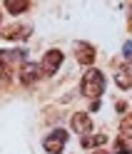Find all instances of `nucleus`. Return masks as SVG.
Here are the masks:
<instances>
[{"instance_id":"nucleus-1","label":"nucleus","mask_w":132,"mask_h":154,"mask_svg":"<svg viewBox=\"0 0 132 154\" xmlns=\"http://www.w3.org/2000/svg\"><path fill=\"white\" fill-rule=\"evenodd\" d=\"M80 90H82L85 97H90V100L102 97V92H105V75H102L100 70H87L85 77H82Z\"/></svg>"},{"instance_id":"nucleus-2","label":"nucleus","mask_w":132,"mask_h":154,"mask_svg":"<svg viewBox=\"0 0 132 154\" xmlns=\"http://www.w3.org/2000/svg\"><path fill=\"white\" fill-rule=\"evenodd\" d=\"M65 144H68V132L65 129H52L48 137L42 139V147L48 154H60L65 149Z\"/></svg>"},{"instance_id":"nucleus-3","label":"nucleus","mask_w":132,"mask_h":154,"mask_svg":"<svg viewBox=\"0 0 132 154\" xmlns=\"http://www.w3.org/2000/svg\"><path fill=\"white\" fill-rule=\"evenodd\" d=\"M62 60H65V55H62L60 50H48L45 57H42V62H40V70H42L45 75H55V72L60 70Z\"/></svg>"},{"instance_id":"nucleus-4","label":"nucleus","mask_w":132,"mask_h":154,"mask_svg":"<svg viewBox=\"0 0 132 154\" xmlns=\"http://www.w3.org/2000/svg\"><path fill=\"white\" fill-rule=\"evenodd\" d=\"M40 72H42V70H40V65H37V62H25V65H20L17 80L30 87V85H35L37 80H40Z\"/></svg>"},{"instance_id":"nucleus-5","label":"nucleus","mask_w":132,"mask_h":154,"mask_svg":"<svg viewBox=\"0 0 132 154\" xmlns=\"http://www.w3.org/2000/svg\"><path fill=\"white\" fill-rule=\"evenodd\" d=\"M75 57H77L80 65H92L95 57H97V52H95V47H92L90 42H77L75 45Z\"/></svg>"},{"instance_id":"nucleus-6","label":"nucleus","mask_w":132,"mask_h":154,"mask_svg":"<svg viewBox=\"0 0 132 154\" xmlns=\"http://www.w3.org/2000/svg\"><path fill=\"white\" fill-rule=\"evenodd\" d=\"M72 129L75 132H80L82 137H87V134L92 132V119H90V114L87 112H77V114H72Z\"/></svg>"},{"instance_id":"nucleus-7","label":"nucleus","mask_w":132,"mask_h":154,"mask_svg":"<svg viewBox=\"0 0 132 154\" xmlns=\"http://www.w3.org/2000/svg\"><path fill=\"white\" fill-rule=\"evenodd\" d=\"M115 82L120 90H132V65H120L115 72Z\"/></svg>"},{"instance_id":"nucleus-8","label":"nucleus","mask_w":132,"mask_h":154,"mask_svg":"<svg viewBox=\"0 0 132 154\" xmlns=\"http://www.w3.org/2000/svg\"><path fill=\"white\" fill-rule=\"evenodd\" d=\"M27 35H30V25H10L3 32V37H8V40H25Z\"/></svg>"},{"instance_id":"nucleus-9","label":"nucleus","mask_w":132,"mask_h":154,"mask_svg":"<svg viewBox=\"0 0 132 154\" xmlns=\"http://www.w3.org/2000/svg\"><path fill=\"white\" fill-rule=\"evenodd\" d=\"M5 10L13 13V15H20V13H27V10H30V3H27V0H8V3H5Z\"/></svg>"},{"instance_id":"nucleus-10","label":"nucleus","mask_w":132,"mask_h":154,"mask_svg":"<svg viewBox=\"0 0 132 154\" xmlns=\"http://www.w3.org/2000/svg\"><path fill=\"white\" fill-rule=\"evenodd\" d=\"M105 142H107L105 134H87V137H82V147L85 149H92V147H102Z\"/></svg>"},{"instance_id":"nucleus-11","label":"nucleus","mask_w":132,"mask_h":154,"mask_svg":"<svg viewBox=\"0 0 132 154\" xmlns=\"http://www.w3.org/2000/svg\"><path fill=\"white\" fill-rule=\"evenodd\" d=\"M120 132L125 134V137H132V112H127L125 117L120 119Z\"/></svg>"},{"instance_id":"nucleus-12","label":"nucleus","mask_w":132,"mask_h":154,"mask_svg":"<svg viewBox=\"0 0 132 154\" xmlns=\"http://www.w3.org/2000/svg\"><path fill=\"white\" fill-rule=\"evenodd\" d=\"M130 142H127V137H122V139H117L115 142V154H130Z\"/></svg>"},{"instance_id":"nucleus-13","label":"nucleus","mask_w":132,"mask_h":154,"mask_svg":"<svg viewBox=\"0 0 132 154\" xmlns=\"http://www.w3.org/2000/svg\"><path fill=\"white\" fill-rule=\"evenodd\" d=\"M122 55H125L127 65H132V42H125V47H122Z\"/></svg>"},{"instance_id":"nucleus-14","label":"nucleus","mask_w":132,"mask_h":154,"mask_svg":"<svg viewBox=\"0 0 132 154\" xmlns=\"http://www.w3.org/2000/svg\"><path fill=\"white\" fill-rule=\"evenodd\" d=\"M95 154H107V152H95Z\"/></svg>"},{"instance_id":"nucleus-15","label":"nucleus","mask_w":132,"mask_h":154,"mask_svg":"<svg viewBox=\"0 0 132 154\" xmlns=\"http://www.w3.org/2000/svg\"><path fill=\"white\" fill-rule=\"evenodd\" d=\"M0 90H3V82H0Z\"/></svg>"}]
</instances>
